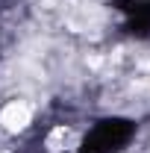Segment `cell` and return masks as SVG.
<instances>
[{
    "label": "cell",
    "instance_id": "6da1fadb",
    "mask_svg": "<svg viewBox=\"0 0 150 153\" xmlns=\"http://www.w3.org/2000/svg\"><path fill=\"white\" fill-rule=\"evenodd\" d=\"M106 21V12L94 0H71L65 6V27L74 33H97Z\"/></svg>",
    "mask_w": 150,
    "mask_h": 153
},
{
    "label": "cell",
    "instance_id": "7a4b0ae2",
    "mask_svg": "<svg viewBox=\"0 0 150 153\" xmlns=\"http://www.w3.org/2000/svg\"><path fill=\"white\" fill-rule=\"evenodd\" d=\"M30 121H33V109H30L27 103H21V100H12V103H6V106L0 109V124H3V130H9V133L27 130Z\"/></svg>",
    "mask_w": 150,
    "mask_h": 153
},
{
    "label": "cell",
    "instance_id": "3957f363",
    "mask_svg": "<svg viewBox=\"0 0 150 153\" xmlns=\"http://www.w3.org/2000/svg\"><path fill=\"white\" fill-rule=\"evenodd\" d=\"M71 141H74V133H71L68 127H56L53 133L47 135V150L59 153V150H65V147H68Z\"/></svg>",
    "mask_w": 150,
    "mask_h": 153
}]
</instances>
